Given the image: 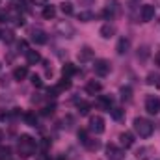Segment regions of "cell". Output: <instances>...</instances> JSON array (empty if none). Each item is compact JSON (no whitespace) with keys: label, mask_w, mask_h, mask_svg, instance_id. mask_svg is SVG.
<instances>
[{"label":"cell","mask_w":160,"mask_h":160,"mask_svg":"<svg viewBox=\"0 0 160 160\" xmlns=\"http://www.w3.org/2000/svg\"><path fill=\"white\" fill-rule=\"evenodd\" d=\"M36 149H38V142H36L32 136H28V134H22V136L19 138L17 151H19L21 158H30V157L36 153Z\"/></svg>","instance_id":"6da1fadb"},{"label":"cell","mask_w":160,"mask_h":160,"mask_svg":"<svg viewBox=\"0 0 160 160\" xmlns=\"http://www.w3.org/2000/svg\"><path fill=\"white\" fill-rule=\"evenodd\" d=\"M134 130H136V134L140 138H149L153 134V130H155V125L149 119H145V118H136L134 119Z\"/></svg>","instance_id":"7a4b0ae2"},{"label":"cell","mask_w":160,"mask_h":160,"mask_svg":"<svg viewBox=\"0 0 160 160\" xmlns=\"http://www.w3.org/2000/svg\"><path fill=\"white\" fill-rule=\"evenodd\" d=\"M106 157H108V160H123L125 158V149L114 145V143H108L106 145Z\"/></svg>","instance_id":"3957f363"},{"label":"cell","mask_w":160,"mask_h":160,"mask_svg":"<svg viewBox=\"0 0 160 160\" xmlns=\"http://www.w3.org/2000/svg\"><path fill=\"white\" fill-rule=\"evenodd\" d=\"M145 110L151 114V116H157L160 112V99L155 95H147L145 99Z\"/></svg>","instance_id":"277c9868"},{"label":"cell","mask_w":160,"mask_h":160,"mask_svg":"<svg viewBox=\"0 0 160 160\" xmlns=\"http://www.w3.org/2000/svg\"><path fill=\"white\" fill-rule=\"evenodd\" d=\"M104 119L101 118V116H91L89 118V130L93 132V134H102L104 132Z\"/></svg>","instance_id":"5b68a950"},{"label":"cell","mask_w":160,"mask_h":160,"mask_svg":"<svg viewBox=\"0 0 160 160\" xmlns=\"http://www.w3.org/2000/svg\"><path fill=\"white\" fill-rule=\"evenodd\" d=\"M56 32H58L60 36H63V38H73V36H75V28H73V24H69L67 21H60V22L56 24Z\"/></svg>","instance_id":"8992f818"},{"label":"cell","mask_w":160,"mask_h":160,"mask_svg":"<svg viewBox=\"0 0 160 160\" xmlns=\"http://www.w3.org/2000/svg\"><path fill=\"white\" fill-rule=\"evenodd\" d=\"M93 71H95L97 77H106V75L110 73V63H108L106 60H97V62L93 63Z\"/></svg>","instance_id":"52a82bcc"},{"label":"cell","mask_w":160,"mask_h":160,"mask_svg":"<svg viewBox=\"0 0 160 160\" xmlns=\"http://www.w3.org/2000/svg\"><path fill=\"white\" fill-rule=\"evenodd\" d=\"M95 104L101 108V110H112V97L110 95H99L97 97V101H95Z\"/></svg>","instance_id":"ba28073f"},{"label":"cell","mask_w":160,"mask_h":160,"mask_svg":"<svg viewBox=\"0 0 160 160\" xmlns=\"http://www.w3.org/2000/svg\"><path fill=\"white\" fill-rule=\"evenodd\" d=\"M153 17H155V6H143L142 8V22H149V21H153Z\"/></svg>","instance_id":"9c48e42d"},{"label":"cell","mask_w":160,"mask_h":160,"mask_svg":"<svg viewBox=\"0 0 160 160\" xmlns=\"http://www.w3.org/2000/svg\"><path fill=\"white\" fill-rule=\"evenodd\" d=\"M130 50V41L127 39V38H121L119 41H118V45H116V52L119 54V56H123V54H127Z\"/></svg>","instance_id":"30bf717a"},{"label":"cell","mask_w":160,"mask_h":160,"mask_svg":"<svg viewBox=\"0 0 160 160\" xmlns=\"http://www.w3.org/2000/svg\"><path fill=\"white\" fill-rule=\"evenodd\" d=\"M30 36H32V41H34L36 45H45V43H47V34H45L43 30H39V28H38V30H32Z\"/></svg>","instance_id":"8fae6325"},{"label":"cell","mask_w":160,"mask_h":160,"mask_svg":"<svg viewBox=\"0 0 160 160\" xmlns=\"http://www.w3.org/2000/svg\"><path fill=\"white\" fill-rule=\"evenodd\" d=\"M78 73V67L75 65V63H71V62H67L63 67H62V75L65 77V78H69V77H73V75H77Z\"/></svg>","instance_id":"7c38bea8"},{"label":"cell","mask_w":160,"mask_h":160,"mask_svg":"<svg viewBox=\"0 0 160 160\" xmlns=\"http://www.w3.org/2000/svg\"><path fill=\"white\" fill-rule=\"evenodd\" d=\"M119 142H121V147H123V149H128V147H132V143H134V136H132L130 132H123L119 136Z\"/></svg>","instance_id":"4fadbf2b"},{"label":"cell","mask_w":160,"mask_h":160,"mask_svg":"<svg viewBox=\"0 0 160 160\" xmlns=\"http://www.w3.org/2000/svg\"><path fill=\"white\" fill-rule=\"evenodd\" d=\"M101 89H102L101 82H95V80H91V82H88V84H86V93H88V95H97Z\"/></svg>","instance_id":"5bb4252c"},{"label":"cell","mask_w":160,"mask_h":160,"mask_svg":"<svg viewBox=\"0 0 160 160\" xmlns=\"http://www.w3.org/2000/svg\"><path fill=\"white\" fill-rule=\"evenodd\" d=\"M26 62H28V65H36V63H39L41 62V54L38 50H28L26 52Z\"/></svg>","instance_id":"9a60e30c"},{"label":"cell","mask_w":160,"mask_h":160,"mask_svg":"<svg viewBox=\"0 0 160 160\" xmlns=\"http://www.w3.org/2000/svg\"><path fill=\"white\" fill-rule=\"evenodd\" d=\"M26 75H28V69L22 65V67H15L13 69V78L17 80V82H21V80L26 78Z\"/></svg>","instance_id":"2e32d148"},{"label":"cell","mask_w":160,"mask_h":160,"mask_svg":"<svg viewBox=\"0 0 160 160\" xmlns=\"http://www.w3.org/2000/svg\"><path fill=\"white\" fill-rule=\"evenodd\" d=\"M106 19H112L114 15H116V0H108L106 2V9H104V13H102Z\"/></svg>","instance_id":"e0dca14e"},{"label":"cell","mask_w":160,"mask_h":160,"mask_svg":"<svg viewBox=\"0 0 160 160\" xmlns=\"http://www.w3.org/2000/svg\"><path fill=\"white\" fill-rule=\"evenodd\" d=\"M114 34H116V26H112V24H104V26L101 28V36H102L104 39L114 38Z\"/></svg>","instance_id":"ac0fdd59"},{"label":"cell","mask_w":160,"mask_h":160,"mask_svg":"<svg viewBox=\"0 0 160 160\" xmlns=\"http://www.w3.org/2000/svg\"><path fill=\"white\" fill-rule=\"evenodd\" d=\"M91 58H93V50H91L89 47H84V48L78 52V60L80 62H88V60H91Z\"/></svg>","instance_id":"d6986e66"},{"label":"cell","mask_w":160,"mask_h":160,"mask_svg":"<svg viewBox=\"0 0 160 160\" xmlns=\"http://www.w3.org/2000/svg\"><path fill=\"white\" fill-rule=\"evenodd\" d=\"M82 145H84L86 149H89V151H97V149L101 147V142H99V140H93V138H88Z\"/></svg>","instance_id":"ffe728a7"},{"label":"cell","mask_w":160,"mask_h":160,"mask_svg":"<svg viewBox=\"0 0 160 160\" xmlns=\"http://www.w3.org/2000/svg\"><path fill=\"white\" fill-rule=\"evenodd\" d=\"M69 88H71V80L63 77V80H62V82H58V86L52 89V93H60V91H63V89H69Z\"/></svg>","instance_id":"44dd1931"},{"label":"cell","mask_w":160,"mask_h":160,"mask_svg":"<svg viewBox=\"0 0 160 160\" xmlns=\"http://www.w3.org/2000/svg\"><path fill=\"white\" fill-rule=\"evenodd\" d=\"M54 15H56V9H54V6H45L43 8V19H54Z\"/></svg>","instance_id":"7402d4cb"},{"label":"cell","mask_w":160,"mask_h":160,"mask_svg":"<svg viewBox=\"0 0 160 160\" xmlns=\"http://www.w3.org/2000/svg\"><path fill=\"white\" fill-rule=\"evenodd\" d=\"M24 121H26V125L36 127V125H38V116H36L34 112H26V114H24Z\"/></svg>","instance_id":"603a6c76"},{"label":"cell","mask_w":160,"mask_h":160,"mask_svg":"<svg viewBox=\"0 0 160 160\" xmlns=\"http://www.w3.org/2000/svg\"><path fill=\"white\" fill-rule=\"evenodd\" d=\"M78 19H80V21H84V22H89V21H93V19H95V15H93L91 11H80Z\"/></svg>","instance_id":"cb8c5ba5"},{"label":"cell","mask_w":160,"mask_h":160,"mask_svg":"<svg viewBox=\"0 0 160 160\" xmlns=\"http://www.w3.org/2000/svg\"><path fill=\"white\" fill-rule=\"evenodd\" d=\"M60 8H62V11H63L65 15H73V4H71V2H62Z\"/></svg>","instance_id":"d4e9b609"},{"label":"cell","mask_w":160,"mask_h":160,"mask_svg":"<svg viewBox=\"0 0 160 160\" xmlns=\"http://www.w3.org/2000/svg\"><path fill=\"white\" fill-rule=\"evenodd\" d=\"M30 48H28V43L24 39H21V41H17V52H22V54H26Z\"/></svg>","instance_id":"484cf974"},{"label":"cell","mask_w":160,"mask_h":160,"mask_svg":"<svg viewBox=\"0 0 160 160\" xmlns=\"http://www.w3.org/2000/svg\"><path fill=\"white\" fill-rule=\"evenodd\" d=\"M89 108H91V104H89V102H86V101H80V102H78V110H80V114H82V116H86V114L89 112Z\"/></svg>","instance_id":"4316f807"},{"label":"cell","mask_w":160,"mask_h":160,"mask_svg":"<svg viewBox=\"0 0 160 160\" xmlns=\"http://www.w3.org/2000/svg\"><path fill=\"white\" fill-rule=\"evenodd\" d=\"M110 114H112V118L114 119H123V116H125V110H121V108H112L110 110Z\"/></svg>","instance_id":"83f0119b"},{"label":"cell","mask_w":160,"mask_h":160,"mask_svg":"<svg viewBox=\"0 0 160 160\" xmlns=\"http://www.w3.org/2000/svg\"><path fill=\"white\" fill-rule=\"evenodd\" d=\"M132 97V89L130 88H121V99L123 101H130Z\"/></svg>","instance_id":"f1b7e54d"},{"label":"cell","mask_w":160,"mask_h":160,"mask_svg":"<svg viewBox=\"0 0 160 160\" xmlns=\"http://www.w3.org/2000/svg\"><path fill=\"white\" fill-rule=\"evenodd\" d=\"M32 84H34L36 88H43V82H41V78L38 75H32Z\"/></svg>","instance_id":"f546056e"},{"label":"cell","mask_w":160,"mask_h":160,"mask_svg":"<svg viewBox=\"0 0 160 160\" xmlns=\"http://www.w3.org/2000/svg\"><path fill=\"white\" fill-rule=\"evenodd\" d=\"M2 38H4V41H13V32H2Z\"/></svg>","instance_id":"4dcf8cb0"},{"label":"cell","mask_w":160,"mask_h":160,"mask_svg":"<svg viewBox=\"0 0 160 160\" xmlns=\"http://www.w3.org/2000/svg\"><path fill=\"white\" fill-rule=\"evenodd\" d=\"M157 80H158V75H153V73H151V75L147 77V84H157Z\"/></svg>","instance_id":"1f68e13d"},{"label":"cell","mask_w":160,"mask_h":160,"mask_svg":"<svg viewBox=\"0 0 160 160\" xmlns=\"http://www.w3.org/2000/svg\"><path fill=\"white\" fill-rule=\"evenodd\" d=\"M54 112V106H47V108H43V114L45 116H48V114H52Z\"/></svg>","instance_id":"d6a6232c"},{"label":"cell","mask_w":160,"mask_h":160,"mask_svg":"<svg viewBox=\"0 0 160 160\" xmlns=\"http://www.w3.org/2000/svg\"><path fill=\"white\" fill-rule=\"evenodd\" d=\"M32 2H34V4H36V6H43V8H45V6H47V2H48V0H32Z\"/></svg>","instance_id":"836d02e7"},{"label":"cell","mask_w":160,"mask_h":160,"mask_svg":"<svg viewBox=\"0 0 160 160\" xmlns=\"http://www.w3.org/2000/svg\"><path fill=\"white\" fill-rule=\"evenodd\" d=\"M155 62H157V65L160 67V52H157V56H155Z\"/></svg>","instance_id":"e575fe53"},{"label":"cell","mask_w":160,"mask_h":160,"mask_svg":"<svg viewBox=\"0 0 160 160\" xmlns=\"http://www.w3.org/2000/svg\"><path fill=\"white\" fill-rule=\"evenodd\" d=\"M80 2H84V4H91L93 0H80Z\"/></svg>","instance_id":"d590c367"},{"label":"cell","mask_w":160,"mask_h":160,"mask_svg":"<svg viewBox=\"0 0 160 160\" xmlns=\"http://www.w3.org/2000/svg\"><path fill=\"white\" fill-rule=\"evenodd\" d=\"M157 88L160 89V77H158V80H157Z\"/></svg>","instance_id":"8d00e7d4"},{"label":"cell","mask_w":160,"mask_h":160,"mask_svg":"<svg viewBox=\"0 0 160 160\" xmlns=\"http://www.w3.org/2000/svg\"><path fill=\"white\" fill-rule=\"evenodd\" d=\"M157 4H158V6H160V0H157Z\"/></svg>","instance_id":"74e56055"},{"label":"cell","mask_w":160,"mask_h":160,"mask_svg":"<svg viewBox=\"0 0 160 160\" xmlns=\"http://www.w3.org/2000/svg\"><path fill=\"white\" fill-rule=\"evenodd\" d=\"M0 38H2V30H0Z\"/></svg>","instance_id":"f35d334b"},{"label":"cell","mask_w":160,"mask_h":160,"mask_svg":"<svg viewBox=\"0 0 160 160\" xmlns=\"http://www.w3.org/2000/svg\"><path fill=\"white\" fill-rule=\"evenodd\" d=\"M0 69H2V63H0Z\"/></svg>","instance_id":"ab89813d"},{"label":"cell","mask_w":160,"mask_h":160,"mask_svg":"<svg viewBox=\"0 0 160 160\" xmlns=\"http://www.w3.org/2000/svg\"><path fill=\"white\" fill-rule=\"evenodd\" d=\"M158 24H160V21H158Z\"/></svg>","instance_id":"60d3db41"}]
</instances>
